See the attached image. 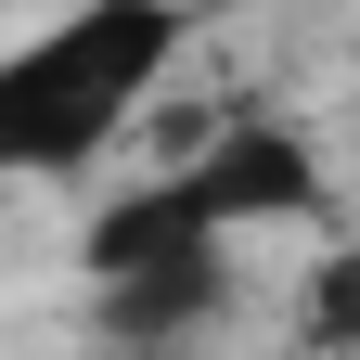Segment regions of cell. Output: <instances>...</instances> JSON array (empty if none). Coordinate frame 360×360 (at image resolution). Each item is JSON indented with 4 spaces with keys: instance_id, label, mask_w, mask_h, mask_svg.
I'll return each mask as SVG.
<instances>
[{
    "instance_id": "cell-4",
    "label": "cell",
    "mask_w": 360,
    "mask_h": 360,
    "mask_svg": "<svg viewBox=\"0 0 360 360\" xmlns=\"http://www.w3.org/2000/svg\"><path fill=\"white\" fill-rule=\"evenodd\" d=\"M296 347L360 360V245H322V257H309V283H296Z\"/></svg>"
},
{
    "instance_id": "cell-2",
    "label": "cell",
    "mask_w": 360,
    "mask_h": 360,
    "mask_svg": "<svg viewBox=\"0 0 360 360\" xmlns=\"http://www.w3.org/2000/svg\"><path fill=\"white\" fill-rule=\"evenodd\" d=\"M167 193L193 206L206 245H232V232H270V219H322L335 180H322V142H309L296 116H219L206 142L167 167Z\"/></svg>"
},
{
    "instance_id": "cell-1",
    "label": "cell",
    "mask_w": 360,
    "mask_h": 360,
    "mask_svg": "<svg viewBox=\"0 0 360 360\" xmlns=\"http://www.w3.org/2000/svg\"><path fill=\"white\" fill-rule=\"evenodd\" d=\"M180 39L193 26H180L167 0H77V13L26 26L13 52H0V180H77L155 103V77L180 65Z\"/></svg>"
},
{
    "instance_id": "cell-3",
    "label": "cell",
    "mask_w": 360,
    "mask_h": 360,
    "mask_svg": "<svg viewBox=\"0 0 360 360\" xmlns=\"http://www.w3.org/2000/svg\"><path fill=\"white\" fill-rule=\"evenodd\" d=\"M219 296H232L219 257H206V270H155V283H116V296H103V335H116V347H180V335L219 322Z\"/></svg>"
}]
</instances>
